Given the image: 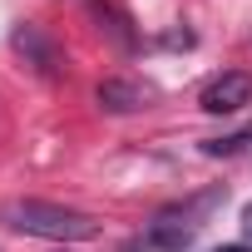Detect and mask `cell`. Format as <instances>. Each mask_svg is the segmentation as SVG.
<instances>
[{"label":"cell","mask_w":252,"mask_h":252,"mask_svg":"<svg viewBox=\"0 0 252 252\" xmlns=\"http://www.w3.org/2000/svg\"><path fill=\"white\" fill-rule=\"evenodd\" d=\"M0 222L25 232V237H50V242H89L99 232V222L89 213L60 208V203H40V198H20L0 208Z\"/></svg>","instance_id":"obj_1"},{"label":"cell","mask_w":252,"mask_h":252,"mask_svg":"<svg viewBox=\"0 0 252 252\" xmlns=\"http://www.w3.org/2000/svg\"><path fill=\"white\" fill-rule=\"evenodd\" d=\"M198 104H203V114H237L242 104H252V74H242V69L213 74V79L203 84Z\"/></svg>","instance_id":"obj_2"},{"label":"cell","mask_w":252,"mask_h":252,"mask_svg":"<svg viewBox=\"0 0 252 252\" xmlns=\"http://www.w3.org/2000/svg\"><path fill=\"white\" fill-rule=\"evenodd\" d=\"M203 222H198V208H163L154 222H149V247H163V252H178V247H188L193 242V232H198Z\"/></svg>","instance_id":"obj_3"},{"label":"cell","mask_w":252,"mask_h":252,"mask_svg":"<svg viewBox=\"0 0 252 252\" xmlns=\"http://www.w3.org/2000/svg\"><path fill=\"white\" fill-rule=\"evenodd\" d=\"M94 99H99L109 114H139V109L154 104V89L139 84V79H104V84L94 89Z\"/></svg>","instance_id":"obj_4"},{"label":"cell","mask_w":252,"mask_h":252,"mask_svg":"<svg viewBox=\"0 0 252 252\" xmlns=\"http://www.w3.org/2000/svg\"><path fill=\"white\" fill-rule=\"evenodd\" d=\"M15 50L30 55L40 74H55V69H60V55H55V45L40 35V25H20V30H15Z\"/></svg>","instance_id":"obj_5"},{"label":"cell","mask_w":252,"mask_h":252,"mask_svg":"<svg viewBox=\"0 0 252 252\" xmlns=\"http://www.w3.org/2000/svg\"><path fill=\"white\" fill-rule=\"evenodd\" d=\"M89 10H94V20H99V30H109V35H114V40H119L124 50H134V45H139V35L129 30V20H124V15H119L114 5H104V0H89Z\"/></svg>","instance_id":"obj_6"},{"label":"cell","mask_w":252,"mask_h":252,"mask_svg":"<svg viewBox=\"0 0 252 252\" xmlns=\"http://www.w3.org/2000/svg\"><path fill=\"white\" fill-rule=\"evenodd\" d=\"M247 139H252V129H242V134H227V139H208V144H203V154H213V158H218V154H237Z\"/></svg>","instance_id":"obj_7"},{"label":"cell","mask_w":252,"mask_h":252,"mask_svg":"<svg viewBox=\"0 0 252 252\" xmlns=\"http://www.w3.org/2000/svg\"><path fill=\"white\" fill-rule=\"evenodd\" d=\"M213 252H252V242H222V247H213Z\"/></svg>","instance_id":"obj_8"},{"label":"cell","mask_w":252,"mask_h":252,"mask_svg":"<svg viewBox=\"0 0 252 252\" xmlns=\"http://www.w3.org/2000/svg\"><path fill=\"white\" fill-rule=\"evenodd\" d=\"M242 232H247V242H252V203L242 208Z\"/></svg>","instance_id":"obj_9"}]
</instances>
